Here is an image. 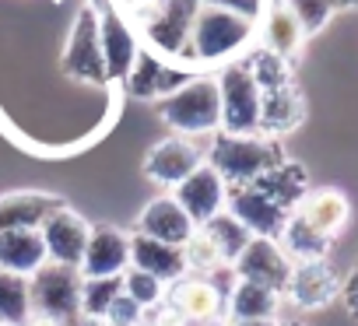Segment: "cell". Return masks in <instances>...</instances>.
<instances>
[{
    "label": "cell",
    "instance_id": "16",
    "mask_svg": "<svg viewBox=\"0 0 358 326\" xmlns=\"http://www.w3.org/2000/svg\"><path fill=\"white\" fill-rule=\"evenodd\" d=\"M137 232L169 246H187V239L197 232V225L187 218V211L176 204V197H155L141 218H137Z\"/></svg>",
    "mask_w": 358,
    "mask_h": 326
},
{
    "label": "cell",
    "instance_id": "39",
    "mask_svg": "<svg viewBox=\"0 0 358 326\" xmlns=\"http://www.w3.org/2000/svg\"><path fill=\"white\" fill-rule=\"evenodd\" d=\"M71 326H102V323H99V319H88V316H78Z\"/></svg>",
    "mask_w": 358,
    "mask_h": 326
},
{
    "label": "cell",
    "instance_id": "20",
    "mask_svg": "<svg viewBox=\"0 0 358 326\" xmlns=\"http://www.w3.org/2000/svg\"><path fill=\"white\" fill-rule=\"evenodd\" d=\"M67 74L74 77H92V81H106L102 74V53H99V25H95V11H85L71 32L67 43V57H64Z\"/></svg>",
    "mask_w": 358,
    "mask_h": 326
},
{
    "label": "cell",
    "instance_id": "30",
    "mask_svg": "<svg viewBox=\"0 0 358 326\" xmlns=\"http://www.w3.org/2000/svg\"><path fill=\"white\" fill-rule=\"evenodd\" d=\"M123 295L120 277H81V316L88 319H106L109 305Z\"/></svg>",
    "mask_w": 358,
    "mask_h": 326
},
{
    "label": "cell",
    "instance_id": "6",
    "mask_svg": "<svg viewBox=\"0 0 358 326\" xmlns=\"http://www.w3.org/2000/svg\"><path fill=\"white\" fill-rule=\"evenodd\" d=\"M222 95V133H260V84L246 64H225L218 74Z\"/></svg>",
    "mask_w": 358,
    "mask_h": 326
},
{
    "label": "cell",
    "instance_id": "11",
    "mask_svg": "<svg viewBox=\"0 0 358 326\" xmlns=\"http://www.w3.org/2000/svg\"><path fill=\"white\" fill-rule=\"evenodd\" d=\"M95 25H99V53H102V74L109 81H123L137 60V36L134 29L127 25V18L116 11V8H102L95 15Z\"/></svg>",
    "mask_w": 358,
    "mask_h": 326
},
{
    "label": "cell",
    "instance_id": "7",
    "mask_svg": "<svg viewBox=\"0 0 358 326\" xmlns=\"http://www.w3.org/2000/svg\"><path fill=\"white\" fill-rule=\"evenodd\" d=\"M225 211L253 235V239H278L288 225V211L278 207L260 186H229V204Z\"/></svg>",
    "mask_w": 358,
    "mask_h": 326
},
{
    "label": "cell",
    "instance_id": "15",
    "mask_svg": "<svg viewBox=\"0 0 358 326\" xmlns=\"http://www.w3.org/2000/svg\"><path fill=\"white\" fill-rule=\"evenodd\" d=\"M285 295L299 309H323L327 302H334L341 295V281H337V274H334V267L327 260L292 263V277H288Z\"/></svg>",
    "mask_w": 358,
    "mask_h": 326
},
{
    "label": "cell",
    "instance_id": "36",
    "mask_svg": "<svg viewBox=\"0 0 358 326\" xmlns=\"http://www.w3.org/2000/svg\"><path fill=\"white\" fill-rule=\"evenodd\" d=\"M341 295H344V302H348V309L358 316V267H355V274L348 277V284H341Z\"/></svg>",
    "mask_w": 358,
    "mask_h": 326
},
{
    "label": "cell",
    "instance_id": "40",
    "mask_svg": "<svg viewBox=\"0 0 358 326\" xmlns=\"http://www.w3.org/2000/svg\"><path fill=\"white\" fill-rule=\"evenodd\" d=\"M337 8H358V0H337Z\"/></svg>",
    "mask_w": 358,
    "mask_h": 326
},
{
    "label": "cell",
    "instance_id": "26",
    "mask_svg": "<svg viewBox=\"0 0 358 326\" xmlns=\"http://www.w3.org/2000/svg\"><path fill=\"white\" fill-rule=\"evenodd\" d=\"M253 186H260L278 207H285L288 214L299 207V200L306 197V172L295 165V161H281L278 169L264 172Z\"/></svg>",
    "mask_w": 358,
    "mask_h": 326
},
{
    "label": "cell",
    "instance_id": "32",
    "mask_svg": "<svg viewBox=\"0 0 358 326\" xmlns=\"http://www.w3.org/2000/svg\"><path fill=\"white\" fill-rule=\"evenodd\" d=\"M250 74H253V81L260 84V91H274V88H285V84H292V74H288V60H281V57H274V53H267V50H257L253 57H250Z\"/></svg>",
    "mask_w": 358,
    "mask_h": 326
},
{
    "label": "cell",
    "instance_id": "38",
    "mask_svg": "<svg viewBox=\"0 0 358 326\" xmlns=\"http://www.w3.org/2000/svg\"><path fill=\"white\" fill-rule=\"evenodd\" d=\"M25 326H60V323H53V319H43V316H32Z\"/></svg>",
    "mask_w": 358,
    "mask_h": 326
},
{
    "label": "cell",
    "instance_id": "25",
    "mask_svg": "<svg viewBox=\"0 0 358 326\" xmlns=\"http://www.w3.org/2000/svg\"><path fill=\"white\" fill-rule=\"evenodd\" d=\"M281 298L285 295H278L271 288H260V284H250V281H239V277H236L232 291L225 295L232 319H278Z\"/></svg>",
    "mask_w": 358,
    "mask_h": 326
},
{
    "label": "cell",
    "instance_id": "12",
    "mask_svg": "<svg viewBox=\"0 0 358 326\" xmlns=\"http://www.w3.org/2000/svg\"><path fill=\"white\" fill-rule=\"evenodd\" d=\"M204 165V151L190 137H169L155 144L144 158V176L158 186H179L190 172Z\"/></svg>",
    "mask_w": 358,
    "mask_h": 326
},
{
    "label": "cell",
    "instance_id": "28",
    "mask_svg": "<svg viewBox=\"0 0 358 326\" xmlns=\"http://www.w3.org/2000/svg\"><path fill=\"white\" fill-rule=\"evenodd\" d=\"M201 232L215 242V249L222 253V263H229V267L239 260V253H243V249L250 246V239H253V235H250V232H246L229 211L215 214L208 225H201Z\"/></svg>",
    "mask_w": 358,
    "mask_h": 326
},
{
    "label": "cell",
    "instance_id": "2",
    "mask_svg": "<svg viewBox=\"0 0 358 326\" xmlns=\"http://www.w3.org/2000/svg\"><path fill=\"white\" fill-rule=\"evenodd\" d=\"M204 161L229 186H250L264 172L278 169L285 154H281L278 140H271L264 133H215Z\"/></svg>",
    "mask_w": 358,
    "mask_h": 326
},
{
    "label": "cell",
    "instance_id": "13",
    "mask_svg": "<svg viewBox=\"0 0 358 326\" xmlns=\"http://www.w3.org/2000/svg\"><path fill=\"white\" fill-rule=\"evenodd\" d=\"M176 204L183 207L187 218L201 228V225H208L215 214L225 211V204H229V183L204 161L197 172H190L183 183L176 186Z\"/></svg>",
    "mask_w": 358,
    "mask_h": 326
},
{
    "label": "cell",
    "instance_id": "42",
    "mask_svg": "<svg viewBox=\"0 0 358 326\" xmlns=\"http://www.w3.org/2000/svg\"><path fill=\"white\" fill-rule=\"evenodd\" d=\"M0 326H4V323H0Z\"/></svg>",
    "mask_w": 358,
    "mask_h": 326
},
{
    "label": "cell",
    "instance_id": "9",
    "mask_svg": "<svg viewBox=\"0 0 358 326\" xmlns=\"http://www.w3.org/2000/svg\"><path fill=\"white\" fill-rule=\"evenodd\" d=\"M165 298H169V309L183 319V326H204L225 312V295L208 277H194V274L172 281Z\"/></svg>",
    "mask_w": 358,
    "mask_h": 326
},
{
    "label": "cell",
    "instance_id": "35",
    "mask_svg": "<svg viewBox=\"0 0 358 326\" xmlns=\"http://www.w3.org/2000/svg\"><path fill=\"white\" fill-rule=\"evenodd\" d=\"M141 319H144V309H141L137 302H130L127 295H120V298L109 305L102 326H141Z\"/></svg>",
    "mask_w": 358,
    "mask_h": 326
},
{
    "label": "cell",
    "instance_id": "27",
    "mask_svg": "<svg viewBox=\"0 0 358 326\" xmlns=\"http://www.w3.org/2000/svg\"><path fill=\"white\" fill-rule=\"evenodd\" d=\"M278 246L285 249V256L292 263H313V260H327L330 253V239H323L320 232H313L302 218H288L285 232L278 235Z\"/></svg>",
    "mask_w": 358,
    "mask_h": 326
},
{
    "label": "cell",
    "instance_id": "14",
    "mask_svg": "<svg viewBox=\"0 0 358 326\" xmlns=\"http://www.w3.org/2000/svg\"><path fill=\"white\" fill-rule=\"evenodd\" d=\"M130 267V235L113 225H95L81 260V277H120Z\"/></svg>",
    "mask_w": 358,
    "mask_h": 326
},
{
    "label": "cell",
    "instance_id": "1",
    "mask_svg": "<svg viewBox=\"0 0 358 326\" xmlns=\"http://www.w3.org/2000/svg\"><path fill=\"white\" fill-rule=\"evenodd\" d=\"M253 32H257V25L246 11H239L232 4H204L194 18L190 43L179 53V60L194 64V67L229 64L232 57H239L250 46Z\"/></svg>",
    "mask_w": 358,
    "mask_h": 326
},
{
    "label": "cell",
    "instance_id": "21",
    "mask_svg": "<svg viewBox=\"0 0 358 326\" xmlns=\"http://www.w3.org/2000/svg\"><path fill=\"white\" fill-rule=\"evenodd\" d=\"M123 81H127L130 95H137V98H165V95L176 91L179 84H187L190 77L179 74V71H172V67H165L162 57L141 50L137 60H134V67H130V74H127Z\"/></svg>",
    "mask_w": 358,
    "mask_h": 326
},
{
    "label": "cell",
    "instance_id": "23",
    "mask_svg": "<svg viewBox=\"0 0 358 326\" xmlns=\"http://www.w3.org/2000/svg\"><path fill=\"white\" fill-rule=\"evenodd\" d=\"M302 116H306V105L292 84L264 91V98H260V133L264 137H278V133L295 130L302 123Z\"/></svg>",
    "mask_w": 358,
    "mask_h": 326
},
{
    "label": "cell",
    "instance_id": "41",
    "mask_svg": "<svg viewBox=\"0 0 358 326\" xmlns=\"http://www.w3.org/2000/svg\"><path fill=\"white\" fill-rule=\"evenodd\" d=\"M292 326H302V323H292Z\"/></svg>",
    "mask_w": 358,
    "mask_h": 326
},
{
    "label": "cell",
    "instance_id": "4",
    "mask_svg": "<svg viewBox=\"0 0 358 326\" xmlns=\"http://www.w3.org/2000/svg\"><path fill=\"white\" fill-rule=\"evenodd\" d=\"M204 8V0H151V4L137 15L141 32L148 43V53H162L169 60H179V53L187 50L194 18Z\"/></svg>",
    "mask_w": 358,
    "mask_h": 326
},
{
    "label": "cell",
    "instance_id": "33",
    "mask_svg": "<svg viewBox=\"0 0 358 326\" xmlns=\"http://www.w3.org/2000/svg\"><path fill=\"white\" fill-rule=\"evenodd\" d=\"M183 260H187V274H215L218 267H225L222 263V253L215 249V242L197 228L190 239H187V246H183Z\"/></svg>",
    "mask_w": 358,
    "mask_h": 326
},
{
    "label": "cell",
    "instance_id": "29",
    "mask_svg": "<svg viewBox=\"0 0 358 326\" xmlns=\"http://www.w3.org/2000/svg\"><path fill=\"white\" fill-rule=\"evenodd\" d=\"M29 319H32L29 277L0 270V323L4 326H25Z\"/></svg>",
    "mask_w": 358,
    "mask_h": 326
},
{
    "label": "cell",
    "instance_id": "8",
    "mask_svg": "<svg viewBox=\"0 0 358 326\" xmlns=\"http://www.w3.org/2000/svg\"><path fill=\"white\" fill-rule=\"evenodd\" d=\"M39 235L46 242V256L50 263H60V267H81L85 260V249H88V235H92V225L71 211V207H57L43 225H39Z\"/></svg>",
    "mask_w": 358,
    "mask_h": 326
},
{
    "label": "cell",
    "instance_id": "5",
    "mask_svg": "<svg viewBox=\"0 0 358 326\" xmlns=\"http://www.w3.org/2000/svg\"><path fill=\"white\" fill-rule=\"evenodd\" d=\"M29 302H32V316L71 326L81 316V270L46 263L29 277Z\"/></svg>",
    "mask_w": 358,
    "mask_h": 326
},
{
    "label": "cell",
    "instance_id": "10",
    "mask_svg": "<svg viewBox=\"0 0 358 326\" xmlns=\"http://www.w3.org/2000/svg\"><path fill=\"white\" fill-rule=\"evenodd\" d=\"M232 270L239 281H250V284H260V288L285 295L288 277H292V260L285 256L278 239H250V246L239 253Z\"/></svg>",
    "mask_w": 358,
    "mask_h": 326
},
{
    "label": "cell",
    "instance_id": "31",
    "mask_svg": "<svg viewBox=\"0 0 358 326\" xmlns=\"http://www.w3.org/2000/svg\"><path fill=\"white\" fill-rule=\"evenodd\" d=\"M120 281H123V295H127L130 302H137L144 312H148V309H158L162 298H165V288H169V284H162L158 277H151V274H144V270H137V267H127V270L120 274Z\"/></svg>",
    "mask_w": 358,
    "mask_h": 326
},
{
    "label": "cell",
    "instance_id": "19",
    "mask_svg": "<svg viewBox=\"0 0 358 326\" xmlns=\"http://www.w3.org/2000/svg\"><path fill=\"white\" fill-rule=\"evenodd\" d=\"M46 263H50V256H46V242H43L39 228L0 232V270L18 274V277H32Z\"/></svg>",
    "mask_w": 358,
    "mask_h": 326
},
{
    "label": "cell",
    "instance_id": "22",
    "mask_svg": "<svg viewBox=\"0 0 358 326\" xmlns=\"http://www.w3.org/2000/svg\"><path fill=\"white\" fill-rule=\"evenodd\" d=\"M57 207H64V200H57L50 193H11V197H0V232L39 228Z\"/></svg>",
    "mask_w": 358,
    "mask_h": 326
},
{
    "label": "cell",
    "instance_id": "34",
    "mask_svg": "<svg viewBox=\"0 0 358 326\" xmlns=\"http://www.w3.org/2000/svg\"><path fill=\"white\" fill-rule=\"evenodd\" d=\"M285 4H288V11L299 18L302 32L313 36V32H320V29L330 22V15H334V8H337V0H285Z\"/></svg>",
    "mask_w": 358,
    "mask_h": 326
},
{
    "label": "cell",
    "instance_id": "37",
    "mask_svg": "<svg viewBox=\"0 0 358 326\" xmlns=\"http://www.w3.org/2000/svg\"><path fill=\"white\" fill-rule=\"evenodd\" d=\"M229 326H281L278 319H232Z\"/></svg>",
    "mask_w": 358,
    "mask_h": 326
},
{
    "label": "cell",
    "instance_id": "3",
    "mask_svg": "<svg viewBox=\"0 0 358 326\" xmlns=\"http://www.w3.org/2000/svg\"><path fill=\"white\" fill-rule=\"evenodd\" d=\"M158 116L165 119L176 137H204L222 130V95H218V77H190L165 98H158Z\"/></svg>",
    "mask_w": 358,
    "mask_h": 326
},
{
    "label": "cell",
    "instance_id": "17",
    "mask_svg": "<svg viewBox=\"0 0 358 326\" xmlns=\"http://www.w3.org/2000/svg\"><path fill=\"white\" fill-rule=\"evenodd\" d=\"M292 214L302 218L313 232H320L323 239L334 242L341 235V228L348 225V218H351V204L341 190H313L299 200V207Z\"/></svg>",
    "mask_w": 358,
    "mask_h": 326
},
{
    "label": "cell",
    "instance_id": "24",
    "mask_svg": "<svg viewBox=\"0 0 358 326\" xmlns=\"http://www.w3.org/2000/svg\"><path fill=\"white\" fill-rule=\"evenodd\" d=\"M302 43H306V32H302L299 18L288 11V4H271L264 11V50L281 60H292V57H299Z\"/></svg>",
    "mask_w": 358,
    "mask_h": 326
},
{
    "label": "cell",
    "instance_id": "18",
    "mask_svg": "<svg viewBox=\"0 0 358 326\" xmlns=\"http://www.w3.org/2000/svg\"><path fill=\"white\" fill-rule=\"evenodd\" d=\"M130 267L158 277L162 284H172L187 274V260H183V246H169L158 239H148L141 232L130 235Z\"/></svg>",
    "mask_w": 358,
    "mask_h": 326
}]
</instances>
